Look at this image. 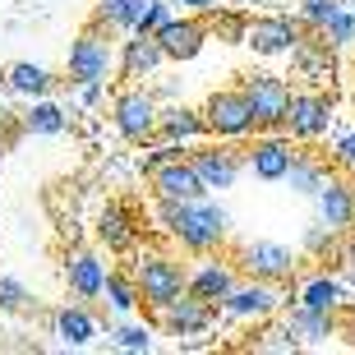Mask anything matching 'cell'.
<instances>
[{
    "label": "cell",
    "mask_w": 355,
    "mask_h": 355,
    "mask_svg": "<svg viewBox=\"0 0 355 355\" xmlns=\"http://www.w3.org/2000/svg\"><path fill=\"white\" fill-rule=\"evenodd\" d=\"M337 236H342V231H332L323 217H314V222L304 226V250H309V254H323V250H332V240H337Z\"/></svg>",
    "instance_id": "36"
},
{
    "label": "cell",
    "mask_w": 355,
    "mask_h": 355,
    "mask_svg": "<svg viewBox=\"0 0 355 355\" xmlns=\"http://www.w3.org/2000/svg\"><path fill=\"white\" fill-rule=\"evenodd\" d=\"M346 5H355V0H346Z\"/></svg>",
    "instance_id": "41"
},
{
    "label": "cell",
    "mask_w": 355,
    "mask_h": 355,
    "mask_svg": "<svg viewBox=\"0 0 355 355\" xmlns=\"http://www.w3.org/2000/svg\"><path fill=\"white\" fill-rule=\"evenodd\" d=\"M106 272L111 268L102 263V254H92V250H69L65 254V286L74 300H102V291H106Z\"/></svg>",
    "instance_id": "18"
},
{
    "label": "cell",
    "mask_w": 355,
    "mask_h": 355,
    "mask_svg": "<svg viewBox=\"0 0 355 355\" xmlns=\"http://www.w3.org/2000/svg\"><path fill=\"white\" fill-rule=\"evenodd\" d=\"M212 28L203 24V14H175L171 24L157 33L162 51H166V60H175V65H184V60H194L203 46H208Z\"/></svg>",
    "instance_id": "16"
},
{
    "label": "cell",
    "mask_w": 355,
    "mask_h": 355,
    "mask_svg": "<svg viewBox=\"0 0 355 355\" xmlns=\"http://www.w3.org/2000/svg\"><path fill=\"white\" fill-rule=\"evenodd\" d=\"M203 120H208L212 139H226V144H250L259 134V120H254V106L245 97V88H217L203 102Z\"/></svg>",
    "instance_id": "4"
},
{
    "label": "cell",
    "mask_w": 355,
    "mask_h": 355,
    "mask_svg": "<svg viewBox=\"0 0 355 355\" xmlns=\"http://www.w3.org/2000/svg\"><path fill=\"white\" fill-rule=\"evenodd\" d=\"M102 300H106V314H116V318L139 314V304H144V291H139V277H134V268H111V272H106Z\"/></svg>",
    "instance_id": "25"
},
{
    "label": "cell",
    "mask_w": 355,
    "mask_h": 355,
    "mask_svg": "<svg viewBox=\"0 0 355 355\" xmlns=\"http://www.w3.org/2000/svg\"><path fill=\"white\" fill-rule=\"evenodd\" d=\"M111 125L125 144H153L162 130V106L157 97L139 83H130L125 92H116V102H111Z\"/></svg>",
    "instance_id": "5"
},
{
    "label": "cell",
    "mask_w": 355,
    "mask_h": 355,
    "mask_svg": "<svg viewBox=\"0 0 355 355\" xmlns=\"http://www.w3.org/2000/svg\"><path fill=\"white\" fill-rule=\"evenodd\" d=\"M134 277H139V291H144V304L157 314L171 300H180L189 291V268L166 250H134Z\"/></svg>",
    "instance_id": "2"
},
{
    "label": "cell",
    "mask_w": 355,
    "mask_h": 355,
    "mask_svg": "<svg viewBox=\"0 0 355 355\" xmlns=\"http://www.w3.org/2000/svg\"><path fill=\"white\" fill-rule=\"evenodd\" d=\"M314 217H323L332 231H351L355 226V184L346 175L328 171V180L318 184V194H314Z\"/></svg>",
    "instance_id": "19"
},
{
    "label": "cell",
    "mask_w": 355,
    "mask_h": 355,
    "mask_svg": "<svg viewBox=\"0 0 355 355\" xmlns=\"http://www.w3.org/2000/svg\"><path fill=\"white\" fill-rule=\"evenodd\" d=\"M180 5L189 14H212V10H217V0H180Z\"/></svg>",
    "instance_id": "39"
},
{
    "label": "cell",
    "mask_w": 355,
    "mask_h": 355,
    "mask_svg": "<svg viewBox=\"0 0 355 355\" xmlns=\"http://www.w3.org/2000/svg\"><path fill=\"white\" fill-rule=\"evenodd\" d=\"M304 33H309V28H304L300 19H286V14H263V19H250V37H245V46H250L254 55L277 60V55H291V51H295Z\"/></svg>",
    "instance_id": "12"
},
{
    "label": "cell",
    "mask_w": 355,
    "mask_h": 355,
    "mask_svg": "<svg viewBox=\"0 0 355 355\" xmlns=\"http://www.w3.org/2000/svg\"><path fill=\"white\" fill-rule=\"evenodd\" d=\"M323 180H328V162L314 157V153H295V162H291V171L282 184H291V194H300V198H314Z\"/></svg>",
    "instance_id": "29"
},
{
    "label": "cell",
    "mask_w": 355,
    "mask_h": 355,
    "mask_svg": "<svg viewBox=\"0 0 355 355\" xmlns=\"http://www.w3.org/2000/svg\"><path fill=\"white\" fill-rule=\"evenodd\" d=\"M97 240L106 245V254H134L139 250V226H134V217L120 203H106L102 212H97Z\"/></svg>",
    "instance_id": "21"
},
{
    "label": "cell",
    "mask_w": 355,
    "mask_h": 355,
    "mask_svg": "<svg viewBox=\"0 0 355 355\" xmlns=\"http://www.w3.org/2000/svg\"><path fill=\"white\" fill-rule=\"evenodd\" d=\"M332 162H337L342 171H355V130H346V134L332 139Z\"/></svg>",
    "instance_id": "37"
},
{
    "label": "cell",
    "mask_w": 355,
    "mask_h": 355,
    "mask_svg": "<svg viewBox=\"0 0 355 355\" xmlns=\"http://www.w3.org/2000/svg\"><path fill=\"white\" fill-rule=\"evenodd\" d=\"M74 88H79L83 106H97V102H102V92H106V83H74Z\"/></svg>",
    "instance_id": "38"
},
{
    "label": "cell",
    "mask_w": 355,
    "mask_h": 355,
    "mask_svg": "<svg viewBox=\"0 0 355 355\" xmlns=\"http://www.w3.org/2000/svg\"><path fill=\"white\" fill-rule=\"evenodd\" d=\"M116 33L102 24H88L79 37L69 42L65 69L69 83H106L111 74H120V42H111Z\"/></svg>",
    "instance_id": "3"
},
{
    "label": "cell",
    "mask_w": 355,
    "mask_h": 355,
    "mask_svg": "<svg viewBox=\"0 0 355 355\" xmlns=\"http://www.w3.org/2000/svg\"><path fill=\"white\" fill-rule=\"evenodd\" d=\"M236 263L245 277H263V282H282L286 286L291 277H295V268H300V259L282 240H250V245H240Z\"/></svg>",
    "instance_id": "10"
},
{
    "label": "cell",
    "mask_w": 355,
    "mask_h": 355,
    "mask_svg": "<svg viewBox=\"0 0 355 355\" xmlns=\"http://www.w3.org/2000/svg\"><path fill=\"white\" fill-rule=\"evenodd\" d=\"M332 130V97L323 92L304 88L291 97V111H286V134L295 144H318V139H328Z\"/></svg>",
    "instance_id": "11"
},
{
    "label": "cell",
    "mask_w": 355,
    "mask_h": 355,
    "mask_svg": "<svg viewBox=\"0 0 355 355\" xmlns=\"http://www.w3.org/2000/svg\"><path fill=\"white\" fill-rule=\"evenodd\" d=\"M28 304H33V295H28L24 282H14V277L0 272V314H24Z\"/></svg>",
    "instance_id": "35"
},
{
    "label": "cell",
    "mask_w": 355,
    "mask_h": 355,
    "mask_svg": "<svg viewBox=\"0 0 355 355\" xmlns=\"http://www.w3.org/2000/svg\"><path fill=\"white\" fill-rule=\"evenodd\" d=\"M240 5H263V0H240Z\"/></svg>",
    "instance_id": "40"
},
{
    "label": "cell",
    "mask_w": 355,
    "mask_h": 355,
    "mask_svg": "<svg viewBox=\"0 0 355 355\" xmlns=\"http://www.w3.org/2000/svg\"><path fill=\"white\" fill-rule=\"evenodd\" d=\"M346 0H300V10H295V19H300L309 33H323V24H328L332 14L342 10Z\"/></svg>",
    "instance_id": "34"
},
{
    "label": "cell",
    "mask_w": 355,
    "mask_h": 355,
    "mask_svg": "<svg viewBox=\"0 0 355 355\" xmlns=\"http://www.w3.org/2000/svg\"><path fill=\"white\" fill-rule=\"evenodd\" d=\"M212 33L222 42H240L245 46V37H250V14H240V10H212Z\"/></svg>",
    "instance_id": "33"
},
{
    "label": "cell",
    "mask_w": 355,
    "mask_h": 355,
    "mask_svg": "<svg viewBox=\"0 0 355 355\" xmlns=\"http://www.w3.org/2000/svg\"><path fill=\"white\" fill-rule=\"evenodd\" d=\"M0 116H5V111H0Z\"/></svg>",
    "instance_id": "42"
},
{
    "label": "cell",
    "mask_w": 355,
    "mask_h": 355,
    "mask_svg": "<svg viewBox=\"0 0 355 355\" xmlns=\"http://www.w3.org/2000/svg\"><path fill=\"white\" fill-rule=\"evenodd\" d=\"M157 139H171V144H180V148H194V144H203V139H212V134H208L203 111H194V106H162Z\"/></svg>",
    "instance_id": "22"
},
{
    "label": "cell",
    "mask_w": 355,
    "mask_h": 355,
    "mask_svg": "<svg viewBox=\"0 0 355 355\" xmlns=\"http://www.w3.org/2000/svg\"><path fill=\"white\" fill-rule=\"evenodd\" d=\"M148 184H153V198H171V203H189V198L208 194L189 157H171V162H162V166H153Z\"/></svg>",
    "instance_id": "15"
},
{
    "label": "cell",
    "mask_w": 355,
    "mask_h": 355,
    "mask_svg": "<svg viewBox=\"0 0 355 355\" xmlns=\"http://www.w3.org/2000/svg\"><path fill=\"white\" fill-rule=\"evenodd\" d=\"M153 0H97V10H92V24L111 28V33H139L144 24V14Z\"/></svg>",
    "instance_id": "27"
},
{
    "label": "cell",
    "mask_w": 355,
    "mask_h": 355,
    "mask_svg": "<svg viewBox=\"0 0 355 355\" xmlns=\"http://www.w3.org/2000/svg\"><path fill=\"white\" fill-rule=\"evenodd\" d=\"M51 328H55V337H60L65 346L79 351V346H88L106 323L88 309V300H74V304H65V309H55V314H51Z\"/></svg>",
    "instance_id": "20"
},
{
    "label": "cell",
    "mask_w": 355,
    "mask_h": 355,
    "mask_svg": "<svg viewBox=\"0 0 355 355\" xmlns=\"http://www.w3.org/2000/svg\"><path fill=\"white\" fill-rule=\"evenodd\" d=\"M69 130V111L65 106H55L51 97H37V102L24 111V134H65Z\"/></svg>",
    "instance_id": "30"
},
{
    "label": "cell",
    "mask_w": 355,
    "mask_h": 355,
    "mask_svg": "<svg viewBox=\"0 0 355 355\" xmlns=\"http://www.w3.org/2000/svg\"><path fill=\"white\" fill-rule=\"evenodd\" d=\"M102 323H106V342L116 346V351H153L157 346V328L153 323H134V314L130 318L106 314Z\"/></svg>",
    "instance_id": "28"
},
{
    "label": "cell",
    "mask_w": 355,
    "mask_h": 355,
    "mask_svg": "<svg viewBox=\"0 0 355 355\" xmlns=\"http://www.w3.org/2000/svg\"><path fill=\"white\" fill-rule=\"evenodd\" d=\"M295 300L309 304V309H323V314H337V309H342V282H337V277H328V272H323V277H309Z\"/></svg>",
    "instance_id": "31"
},
{
    "label": "cell",
    "mask_w": 355,
    "mask_h": 355,
    "mask_svg": "<svg viewBox=\"0 0 355 355\" xmlns=\"http://www.w3.org/2000/svg\"><path fill=\"white\" fill-rule=\"evenodd\" d=\"M162 65H166V51H162L157 33H125V42H120V79L144 83Z\"/></svg>",
    "instance_id": "17"
},
{
    "label": "cell",
    "mask_w": 355,
    "mask_h": 355,
    "mask_svg": "<svg viewBox=\"0 0 355 355\" xmlns=\"http://www.w3.org/2000/svg\"><path fill=\"white\" fill-rule=\"evenodd\" d=\"M189 162H194L198 180L208 194H222V189H236L240 175H250V162H245V148L226 144V139H203V144L189 148Z\"/></svg>",
    "instance_id": "6"
},
{
    "label": "cell",
    "mask_w": 355,
    "mask_h": 355,
    "mask_svg": "<svg viewBox=\"0 0 355 355\" xmlns=\"http://www.w3.org/2000/svg\"><path fill=\"white\" fill-rule=\"evenodd\" d=\"M295 139H291L286 130H259L250 139V148H245V162H250V175L263 184H277L286 180L291 162H295Z\"/></svg>",
    "instance_id": "9"
},
{
    "label": "cell",
    "mask_w": 355,
    "mask_h": 355,
    "mask_svg": "<svg viewBox=\"0 0 355 355\" xmlns=\"http://www.w3.org/2000/svg\"><path fill=\"white\" fill-rule=\"evenodd\" d=\"M212 323H217V304L194 295V291H184L180 300L157 309V328L166 337H203V332H212Z\"/></svg>",
    "instance_id": "14"
},
{
    "label": "cell",
    "mask_w": 355,
    "mask_h": 355,
    "mask_svg": "<svg viewBox=\"0 0 355 355\" xmlns=\"http://www.w3.org/2000/svg\"><path fill=\"white\" fill-rule=\"evenodd\" d=\"M5 88H10L14 97H28V102H37V97H51L55 74H51L46 65H33V60H14V65L5 69Z\"/></svg>",
    "instance_id": "26"
},
{
    "label": "cell",
    "mask_w": 355,
    "mask_h": 355,
    "mask_svg": "<svg viewBox=\"0 0 355 355\" xmlns=\"http://www.w3.org/2000/svg\"><path fill=\"white\" fill-rule=\"evenodd\" d=\"M323 37H328L332 51H355V5H342V10L332 14L328 24H323Z\"/></svg>",
    "instance_id": "32"
},
{
    "label": "cell",
    "mask_w": 355,
    "mask_h": 355,
    "mask_svg": "<svg viewBox=\"0 0 355 355\" xmlns=\"http://www.w3.org/2000/svg\"><path fill=\"white\" fill-rule=\"evenodd\" d=\"M245 97L254 106V120H259V130H286V111H291V83L282 74H268V69H254L245 74Z\"/></svg>",
    "instance_id": "8"
},
{
    "label": "cell",
    "mask_w": 355,
    "mask_h": 355,
    "mask_svg": "<svg viewBox=\"0 0 355 355\" xmlns=\"http://www.w3.org/2000/svg\"><path fill=\"white\" fill-rule=\"evenodd\" d=\"M282 323L291 328V337L300 346H323L337 332V323H332V314H323V309H309V304H291V314H282Z\"/></svg>",
    "instance_id": "23"
},
{
    "label": "cell",
    "mask_w": 355,
    "mask_h": 355,
    "mask_svg": "<svg viewBox=\"0 0 355 355\" xmlns=\"http://www.w3.org/2000/svg\"><path fill=\"white\" fill-rule=\"evenodd\" d=\"M332 46H328V37L323 33H314V37H300V46L291 51V69L300 74V79H309V83H323L332 74Z\"/></svg>",
    "instance_id": "24"
},
{
    "label": "cell",
    "mask_w": 355,
    "mask_h": 355,
    "mask_svg": "<svg viewBox=\"0 0 355 355\" xmlns=\"http://www.w3.org/2000/svg\"><path fill=\"white\" fill-rule=\"evenodd\" d=\"M157 231L171 245H180L184 254H212L231 240V212L222 203H212V194L189 198V203H171V198H157Z\"/></svg>",
    "instance_id": "1"
},
{
    "label": "cell",
    "mask_w": 355,
    "mask_h": 355,
    "mask_svg": "<svg viewBox=\"0 0 355 355\" xmlns=\"http://www.w3.org/2000/svg\"><path fill=\"white\" fill-rule=\"evenodd\" d=\"M282 282H263V277H240V286L222 300V314L231 323H268L282 314Z\"/></svg>",
    "instance_id": "7"
},
{
    "label": "cell",
    "mask_w": 355,
    "mask_h": 355,
    "mask_svg": "<svg viewBox=\"0 0 355 355\" xmlns=\"http://www.w3.org/2000/svg\"><path fill=\"white\" fill-rule=\"evenodd\" d=\"M240 277H245V272H240V263L222 259L217 250H212V254H194V263H189V291L222 309V300L240 286Z\"/></svg>",
    "instance_id": "13"
}]
</instances>
